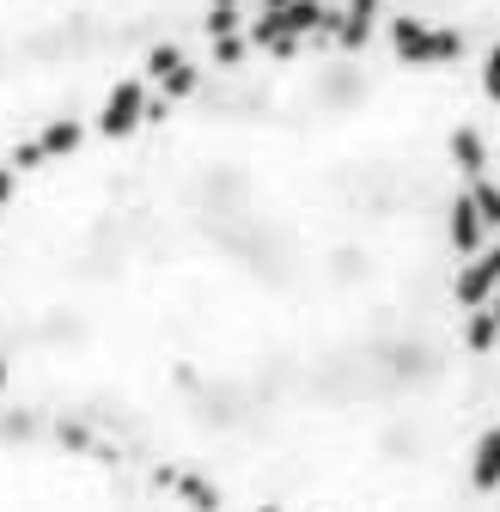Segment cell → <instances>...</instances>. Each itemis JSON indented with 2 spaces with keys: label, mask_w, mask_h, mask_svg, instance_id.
I'll list each match as a JSON object with an SVG mask.
<instances>
[{
  "label": "cell",
  "mask_w": 500,
  "mask_h": 512,
  "mask_svg": "<svg viewBox=\"0 0 500 512\" xmlns=\"http://www.w3.org/2000/svg\"><path fill=\"white\" fill-rule=\"evenodd\" d=\"M232 25L238 0H208ZM177 0H0V171L86 135L129 86L183 68Z\"/></svg>",
  "instance_id": "6da1fadb"
},
{
  "label": "cell",
  "mask_w": 500,
  "mask_h": 512,
  "mask_svg": "<svg viewBox=\"0 0 500 512\" xmlns=\"http://www.w3.org/2000/svg\"><path fill=\"white\" fill-rule=\"evenodd\" d=\"M0 512H141L98 439L0 391Z\"/></svg>",
  "instance_id": "7a4b0ae2"
},
{
  "label": "cell",
  "mask_w": 500,
  "mask_h": 512,
  "mask_svg": "<svg viewBox=\"0 0 500 512\" xmlns=\"http://www.w3.org/2000/svg\"><path fill=\"white\" fill-rule=\"evenodd\" d=\"M464 37L458 31H427V25H397V61L409 68H440V61H458Z\"/></svg>",
  "instance_id": "3957f363"
},
{
  "label": "cell",
  "mask_w": 500,
  "mask_h": 512,
  "mask_svg": "<svg viewBox=\"0 0 500 512\" xmlns=\"http://www.w3.org/2000/svg\"><path fill=\"white\" fill-rule=\"evenodd\" d=\"M494 287H500V244H494V250H482L476 263L458 275V305H482Z\"/></svg>",
  "instance_id": "277c9868"
},
{
  "label": "cell",
  "mask_w": 500,
  "mask_h": 512,
  "mask_svg": "<svg viewBox=\"0 0 500 512\" xmlns=\"http://www.w3.org/2000/svg\"><path fill=\"white\" fill-rule=\"evenodd\" d=\"M452 244L458 250H476L482 244V208H476V196H458L452 202Z\"/></svg>",
  "instance_id": "5b68a950"
},
{
  "label": "cell",
  "mask_w": 500,
  "mask_h": 512,
  "mask_svg": "<svg viewBox=\"0 0 500 512\" xmlns=\"http://www.w3.org/2000/svg\"><path fill=\"white\" fill-rule=\"evenodd\" d=\"M500 482V427L476 445V488H494Z\"/></svg>",
  "instance_id": "8992f818"
},
{
  "label": "cell",
  "mask_w": 500,
  "mask_h": 512,
  "mask_svg": "<svg viewBox=\"0 0 500 512\" xmlns=\"http://www.w3.org/2000/svg\"><path fill=\"white\" fill-rule=\"evenodd\" d=\"M452 159H464V171L482 177V141H476V128H458V135H452Z\"/></svg>",
  "instance_id": "52a82bcc"
},
{
  "label": "cell",
  "mask_w": 500,
  "mask_h": 512,
  "mask_svg": "<svg viewBox=\"0 0 500 512\" xmlns=\"http://www.w3.org/2000/svg\"><path fill=\"white\" fill-rule=\"evenodd\" d=\"M476 208H482V226H500V189H488L476 177Z\"/></svg>",
  "instance_id": "ba28073f"
},
{
  "label": "cell",
  "mask_w": 500,
  "mask_h": 512,
  "mask_svg": "<svg viewBox=\"0 0 500 512\" xmlns=\"http://www.w3.org/2000/svg\"><path fill=\"white\" fill-rule=\"evenodd\" d=\"M482 86H488V98L500 104V49H488V80H482Z\"/></svg>",
  "instance_id": "9c48e42d"
},
{
  "label": "cell",
  "mask_w": 500,
  "mask_h": 512,
  "mask_svg": "<svg viewBox=\"0 0 500 512\" xmlns=\"http://www.w3.org/2000/svg\"><path fill=\"white\" fill-rule=\"evenodd\" d=\"M488 317H494V330H500V299H494V311H488Z\"/></svg>",
  "instance_id": "30bf717a"
}]
</instances>
